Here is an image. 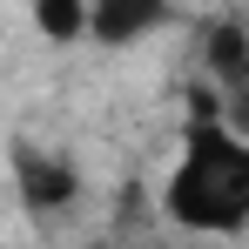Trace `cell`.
Masks as SVG:
<instances>
[{
  "label": "cell",
  "instance_id": "1",
  "mask_svg": "<svg viewBox=\"0 0 249 249\" xmlns=\"http://www.w3.org/2000/svg\"><path fill=\"white\" fill-rule=\"evenodd\" d=\"M162 209L175 229L196 236H236L249 222V142L222 122H189L182 162L162 189Z\"/></svg>",
  "mask_w": 249,
  "mask_h": 249
},
{
  "label": "cell",
  "instance_id": "5",
  "mask_svg": "<svg viewBox=\"0 0 249 249\" xmlns=\"http://www.w3.org/2000/svg\"><path fill=\"white\" fill-rule=\"evenodd\" d=\"M34 27H41L47 41H81L88 34V0H34Z\"/></svg>",
  "mask_w": 249,
  "mask_h": 249
},
{
  "label": "cell",
  "instance_id": "4",
  "mask_svg": "<svg viewBox=\"0 0 249 249\" xmlns=\"http://www.w3.org/2000/svg\"><path fill=\"white\" fill-rule=\"evenodd\" d=\"M202 61H209V74L236 94V88L249 81V34L236 27V20H215V27L202 34Z\"/></svg>",
  "mask_w": 249,
  "mask_h": 249
},
{
  "label": "cell",
  "instance_id": "2",
  "mask_svg": "<svg viewBox=\"0 0 249 249\" xmlns=\"http://www.w3.org/2000/svg\"><path fill=\"white\" fill-rule=\"evenodd\" d=\"M14 189H20V209L54 215V209H68L81 196V175H74L68 155H47L34 142H14Z\"/></svg>",
  "mask_w": 249,
  "mask_h": 249
},
{
  "label": "cell",
  "instance_id": "3",
  "mask_svg": "<svg viewBox=\"0 0 249 249\" xmlns=\"http://www.w3.org/2000/svg\"><path fill=\"white\" fill-rule=\"evenodd\" d=\"M168 20V0H88V34L101 47H128Z\"/></svg>",
  "mask_w": 249,
  "mask_h": 249
}]
</instances>
